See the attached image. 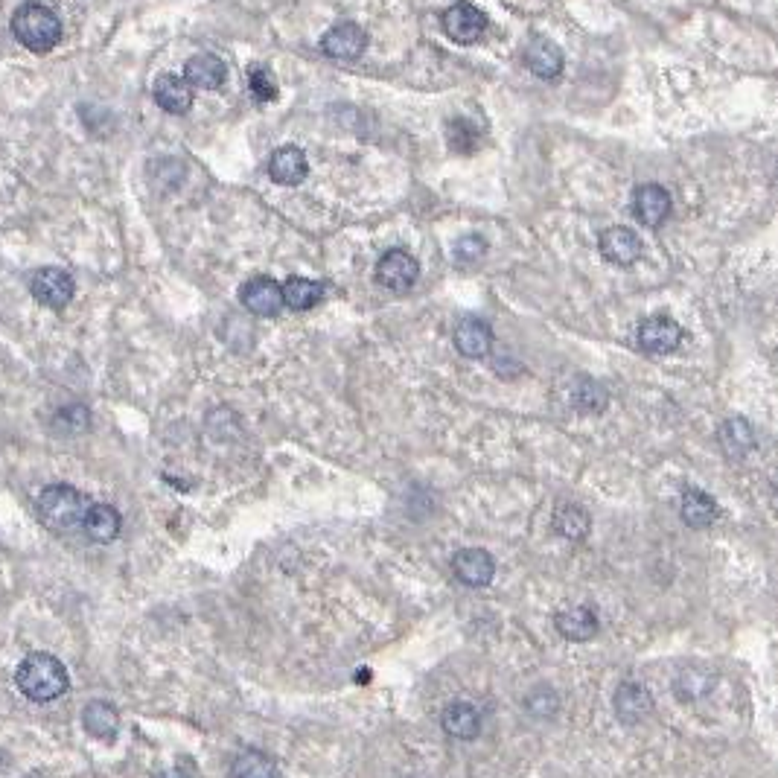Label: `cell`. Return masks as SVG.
<instances>
[{
	"mask_svg": "<svg viewBox=\"0 0 778 778\" xmlns=\"http://www.w3.org/2000/svg\"><path fill=\"white\" fill-rule=\"evenodd\" d=\"M82 726H85V732H88L91 738L108 744V741H114L117 732H120V711L114 709L111 703H105V700H94V703H88L85 711H82Z\"/></svg>",
	"mask_w": 778,
	"mask_h": 778,
	"instance_id": "cell-19",
	"label": "cell"
},
{
	"mask_svg": "<svg viewBox=\"0 0 778 778\" xmlns=\"http://www.w3.org/2000/svg\"><path fill=\"white\" fill-rule=\"evenodd\" d=\"M56 432L65 435V438H76L82 432H88L91 426V414L85 406H65L56 411V420H53Z\"/></svg>",
	"mask_w": 778,
	"mask_h": 778,
	"instance_id": "cell-28",
	"label": "cell"
},
{
	"mask_svg": "<svg viewBox=\"0 0 778 778\" xmlns=\"http://www.w3.org/2000/svg\"><path fill=\"white\" fill-rule=\"evenodd\" d=\"M12 33L27 50L50 53L62 41V24L53 9H47L41 3H24L12 15Z\"/></svg>",
	"mask_w": 778,
	"mask_h": 778,
	"instance_id": "cell-2",
	"label": "cell"
},
{
	"mask_svg": "<svg viewBox=\"0 0 778 778\" xmlns=\"http://www.w3.org/2000/svg\"><path fill=\"white\" fill-rule=\"evenodd\" d=\"M152 97L170 114H187L193 108V88L187 85L184 76H175V73H164L155 79Z\"/></svg>",
	"mask_w": 778,
	"mask_h": 778,
	"instance_id": "cell-15",
	"label": "cell"
},
{
	"mask_svg": "<svg viewBox=\"0 0 778 778\" xmlns=\"http://www.w3.org/2000/svg\"><path fill=\"white\" fill-rule=\"evenodd\" d=\"M21 694L33 703H53L68 691L70 677L65 665L50 653H30L15 671Z\"/></svg>",
	"mask_w": 778,
	"mask_h": 778,
	"instance_id": "cell-1",
	"label": "cell"
},
{
	"mask_svg": "<svg viewBox=\"0 0 778 778\" xmlns=\"http://www.w3.org/2000/svg\"><path fill=\"white\" fill-rule=\"evenodd\" d=\"M73 277L65 269H38L30 280V292L47 309H65L73 301Z\"/></svg>",
	"mask_w": 778,
	"mask_h": 778,
	"instance_id": "cell-7",
	"label": "cell"
},
{
	"mask_svg": "<svg viewBox=\"0 0 778 778\" xmlns=\"http://www.w3.org/2000/svg\"><path fill=\"white\" fill-rule=\"evenodd\" d=\"M231 778H280V770H277L274 758L266 752L242 749L231 764Z\"/></svg>",
	"mask_w": 778,
	"mask_h": 778,
	"instance_id": "cell-25",
	"label": "cell"
},
{
	"mask_svg": "<svg viewBox=\"0 0 778 778\" xmlns=\"http://www.w3.org/2000/svg\"><path fill=\"white\" fill-rule=\"evenodd\" d=\"M682 339H685L682 327L668 315H650V318H644L642 324H639V330H636V344L642 347L644 353H653V356L674 353L682 344Z\"/></svg>",
	"mask_w": 778,
	"mask_h": 778,
	"instance_id": "cell-5",
	"label": "cell"
},
{
	"mask_svg": "<svg viewBox=\"0 0 778 778\" xmlns=\"http://www.w3.org/2000/svg\"><path fill=\"white\" fill-rule=\"evenodd\" d=\"M525 65L534 76L540 79H557L563 73V53L554 41L548 38H534L528 47H525Z\"/></svg>",
	"mask_w": 778,
	"mask_h": 778,
	"instance_id": "cell-16",
	"label": "cell"
},
{
	"mask_svg": "<svg viewBox=\"0 0 778 778\" xmlns=\"http://www.w3.org/2000/svg\"><path fill=\"white\" fill-rule=\"evenodd\" d=\"M589 525V513L580 505H560L554 513V528L569 540H583L589 534Z\"/></svg>",
	"mask_w": 778,
	"mask_h": 778,
	"instance_id": "cell-27",
	"label": "cell"
},
{
	"mask_svg": "<svg viewBox=\"0 0 778 778\" xmlns=\"http://www.w3.org/2000/svg\"><path fill=\"white\" fill-rule=\"evenodd\" d=\"M228 70L225 62L213 53H199L184 65V79L190 88H202V91H216L225 82Z\"/></svg>",
	"mask_w": 778,
	"mask_h": 778,
	"instance_id": "cell-17",
	"label": "cell"
},
{
	"mask_svg": "<svg viewBox=\"0 0 778 778\" xmlns=\"http://www.w3.org/2000/svg\"><path fill=\"white\" fill-rule=\"evenodd\" d=\"M575 400L583 411H592V414H595V411H604V408H607V391H604V385H598V382H592V379H580Z\"/></svg>",
	"mask_w": 778,
	"mask_h": 778,
	"instance_id": "cell-30",
	"label": "cell"
},
{
	"mask_svg": "<svg viewBox=\"0 0 778 778\" xmlns=\"http://www.w3.org/2000/svg\"><path fill=\"white\" fill-rule=\"evenodd\" d=\"M720 443L729 458H744L755 446V432L744 417H729L720 429Z\"/></svg>",
	"mask_w": 778,
	"mask_h": 778,
	"instance_id": "cell-26",
	"label": "cell"
},
{
	"mask_svg": "<svg viewBox=\"0 0 778 778\" xmlns=\"http://www.w3.org/2000/svg\"><path fill=\"white\" fill-rule=\"evenodd\" d=\"M440 726L455 741H475L478 732H481V714L470 703H452L443 711Z\"/></svg>",
	"mask_w": 778,
	"mask_h": 778,
	"instance_id": "cell-18",
	"label": "cell"
},
{
	"mask_svg": "<svg viewBox=\"0 0 778 778\" xmlns=\"http://www.w3.org/2000/svg\"><path fill=\"white\" fill-rule=\"evenodd\" d=\"M368 47V33L353 24V21H344V24H336L330 27L324 38H321V50L324 56L336 59V62H353L365 53Z\"/></svg>",
	"mask_w": 778,
	"mask_h": 778,
	"instance_id": "cell-9",
	"label": "cell"
},
{
	"mask_svg": "<svg viewBox=\"0 0 778 778\" xmlns=\"http://www.w3.org/2000/svg\"><path fill=\"white\" fill-rule=\"evenodd\" d=\"M443 33L458 44H475L481 35L487 33V15L467 0L452 3L443 12Z\"/></svg>",
	"mask_w": 778,
	"mask_h": 778,
	"instance_id": "cell-6",
	"label": "cell"
},
{
	"mask_svg": "<svg viewBox=\"0 0 778 778\" xmlns=\"http://www.w3.org/2000/svg\"><path fill=\"white\" fill-rule=\"evenodd\" d=\"M557 630L563 639L569 642H589L595 633H598V615L589 607H572L563 609L557 618H554Z\"/></svg>",
	"mask_w": 778,
	"mask_h": 778,
	"instance_id": "cell-21",
	"label": "cell"
},
{
	"mask_svg": "<svg viewBox=\"0 0 778 778\" xmlns=\"http://www.w3.org/2000/svg\"><path fill=\"white\" fill-rule=\"evenodd\" d=\"M248 91L257 102H271L277 100V79L269 68H254L251 76H248Z\"/></svg>",
	"mask_w": 778,
	"mask_h": 778,
	"instance_id": "cell-29",
	"label": "cell"
},
{
	"mask_svg": "<svg viewBox=\"0 0 778 778\" xmlns=\"http://www.w3.org/2000/svg\"><path fill=\"white\" fill-rule=\"evenodd\" d=\"M717 502L711 499L709 493H703V490H697V487H688L685 493H682V522L688 525V528H697V531H703V528H709L714 525V519H717Z\"/></svg>",
	"mask_w": 778,
	"mask_h": 778,
	"instance_id": "cell-22",
	"label": "cell"
},
{
	"mask_svg": "<svg viewBox=\"0 0 778 778\" xmlns=\"http://www.w3.org/2000/svg\"><path fill=\"white\" fill-rule=\"evenodd\" d=\"M650 697L639 682H621L615 691V714L621 723H639L650 714Z\"/></svg>",
	"mask_w": 778,
	"mask_h": 778,
	"instance_id": "cell-23",
	"label": "cell"
},
{
	"mask_svg": "<svg viewBox=\"0 0 778 778\" xmlns=\"http://www.w3.org/2000/svg\"><path fill=\"white\" fill-rule=\"evenodd\" d=\"M280 289H283V306L295 312H306L324 298V283L309 277H289Z\"/></svg>",
	"mask_w": 778,
	"mask_h": 778,
	"instance_id": "cell-24",
	"label": "cell"
},
{
	"mask_svg": "<svg viewBox=\"0 0 778 778\" xmlns=\"http://www.w3.org/2000/svg\"><path fill=\"white\" fill-rule=\"evenodd\" d=\"M487 251V242L481 237H475V234H470V237H464V239H458V245H455V257L458 260H464V263H470V260H478L481 254Z\"/></svg>",
	"mask_w": 778,
	"mask_h": 778,
	"instance_id": "cell-31",
	"label": "cell"
},
{
	"mask_svg": "<svg viewBox=\"0 0 778 778\" xmlns=\"http://www.w3.org/2000/svg\"><path fill=\"white\" fill-rule=\"evenodd\" d=\"M452 341H455V350L467 359H484L490 350H493V330L487 321L481 318H461L452 330Z\"/></svg>",
	"mask_w": 778,
	"mask_h": 778,
	"instance_id": "cell-12",
	"label": "cell"
},
{
	"mask_svg": "<svg viewBox=\"0 0 778 778\" xmlns=\"http://www.w3.org/2000/svg\"><path fill=\"white\" fill-rule=\"evenodd\" d=\"M167 778H193V776H190L187 770H175V773H170V776H167Z\"/></svg>",
	"mask_w": 778,
	"mask_h": 778,
	"instance_id": "cell-32",
	"label": "cell"
},
{
	"mask_svg": "<svg viewBox=\"0 0 778 778\" xmlns=\"http://www.w3.org/2000/svg\"><path fill=\"white\" fill-rule=\"evenodd\" d=\"M82 528L88 534V540L94 542H114L120 537L123 519L111 505H91L82 516Z\"/></svg>",
	"mask_w": 778,
	"mask_h": 778,
	"instance_id": "cell-20",
	"label": "cell"
},
{
	"mask_svg": "<svg viewBox=\"0 0 778 778\" xmlns=\"http://www.w3.org/2000/svg\"><path fill=\"white\" fill-rule=\"evenodd\" d=\"M452 572L464 586H487L496 577V560L484 548H461L452 557Z\"/></svg>",
	"mask_w": 778,
	"mask_h": 778,
	"instance_id": "cell-11",
	"label": "cell"
},
{
	"mask_svg": "<svg viewBox=\"0 0 778 778\" xmlns=\"http://www.w3.org/2000/svg\"><path fill=\"white\" fill-rule=\"evenodd\" d=\"M38 516L50 531H73L76 525H82V516L88 510L85 496L70 487V484H50L41 496H38Z\"/></svg>",
	"mask_w": 778,
	"mask_h": 778,
	"instance_id": "cell-3",
	"label": "cell"
},
{
	"mask_svg": "<svg viewBox=\"0 0 778 778\" xmlns=\"http://www.w3.org/2000/svg\"><path fill=\"white\" fill-rule=\"evenodd\" d=\"M239 301H242V306H245L248 312H254V315H260V318H274V315H280V309H283V289H280L277 280L260 274V277H251V280L239 289Z\"/></svg>",
	"mask_w": 778,
	"mask_h": 778,
	"instance_id": "cell-10",
	"label": "cell"
},
{
	"mask_svg": "<svg viewBox=\"0 0 778 778\" xmlns=\"http://www.w3.org/2000/svg\"><path fill=\"white\" fill-rule=\"evenodd\" d=\"M598 251L615 266H633L642 257V239L633 228H607L598 239Z\"/></svg>",
	"mask_w": 778,
	"mask_h": 778,
	"instance_id": "cell-13",
	"label": "cell"
},
{
	"mask_svg": "<svg viewBox=\"0 0 778 778\" xmlns=\"http://www.w3.org/2000/svg\"><path fill=\"white\" fill-rule=\"evenodd\" d=\"M420 277V263L403 251V248H391L379 257L376 263V283L394 295H406L408 289L417 283Z\"/></svg>",
	"mask_w": 778,
	"mask_h": 778,
	"instance_id": "cell-4",
	"label": "cell"
},
{
	"mask_svg": "<svg viewBox=\"0 0 778 778\" xmlns=\"http://www.w3.org/2000/svg\"><path fill=\"white\" fill-rule=\"evenodd\" d=\"M309 175L306 155L298 146H280L269 158V178L280 187H298Z\"/></svg>",
	"mask_w": 778,
	"mask_h": 778,
	"instance_id": "cell-14",
	"label": "cell"
},
{
	"mask_svg": "<svg viewBox=\"0 0 778 778\" xmlns=\"http://www.w3.org/2000/svg\"><path fill=\"white\" fill-rule=\"evenodd\" d=\"M671 207H674L671 193L662 184H642L633 193V216L639 219L642 228H650V231H656L668 222Z\"/></svg>",
	"mask_w": 778,
	"mask_h": 778,
	"instance_id": "cell-8",
	"label": "cell"
}]
</instances>
